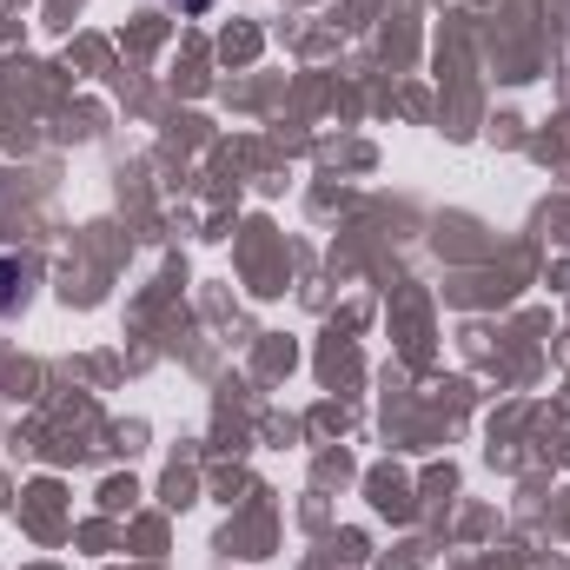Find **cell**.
<instances>
[{
  "mask_svg": "<svg viewBox=\"0 0 570 570\" xmlns=\"http://www.w3.org/2000/svg\"><path fill=\"white\" fill-rule=\"evenodd\" d=\"M33 292V266L27 259H0V318H13Z\"/></svg>",
  "mask_w": 570,
  "mask_h": 570,
  "instance_id": "6da1fadb",
  "label": "cell"
},
{
  "mask_svg": "<svg viewBox=\"0 0 570 570\" xmlns=\"http://www.w3.org/2000/svg\"><path fill=\"white\" fill-rule=\"evenodd\" d=\"M173 7H179V13H206L213 0H173Z\"/></svg>",
  "mask_w": 570,
  "mask_h": 570,
  "instance_id": "7a4b0ae2",
  "label": "cell"
}]
</instances>
